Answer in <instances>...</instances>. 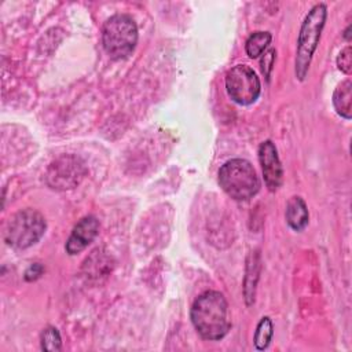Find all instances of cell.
Here are the masks:
<instances>
[{
    "instance_id": "1",
    "label": "cell",
    "mask_w": 352,
    "mask_h": 352,
    "mask_svg": "<svg viewBox=\"0 0 352 352\" xmlns=\"http://www.w3.org/2000/svg\"><path fill=\"white\" fill-rule=\"evenodd\" d=\"M190 316L198 334L209 341L221 340L231 327L227 301L216 290H208L198 296L192 302Z\"/></svg>"
},
{
    "instance_id": "2",
    "label": "cell",
    "mask_w": 352,
    "mask_h": 352,
    "mask_svg": "<svg viewBox=\"0 0 352 352\" xmlns=\"http://www.w3.org/2000/svg\"><path fill=\"white\" fill-rule=\"evenodd\" d=\"M327 18V8L323 3L315 4L302 21L298 40H297V54H296V77L302 81L308 73L314 52L320 40V34Z\"/></svg>"
},
{
    "instance_id": "3",
    "label": "cell",
    "mask_w": 352,
    "mask_h": 352,
    "mask_svg": "<svg viewBox=\"0 0 352 352\" xmlns=\"http://www.w3.org/2000/svg\"><path fill=\"white\" fill-rule=\"evenodd\" d=\"M219 183L227 195L248 201L260 190V180L253 165L242 158L227 161L219 170Z\"/></svg>"
},
{
    "instance_id": "4",
    "label": "cell",
    "mask_w": 352,
    "mask_h": 352,
    "mask_svg": "<svg viewBox=\"0 0 352 352\" xmlns=\"http://www.w3.org/2000/svg\"><path fill=\"white\" fill-rule=\"evenodd\" d=\"M102 43L110 58L116 60L128 58L138 43V26L132 16L117 14L109 18L102 29Z\"/></svg>"
},
{
    "instance_id": "5",
    "label": "cell",
    "mask_w": 352,
    "mask_h": 352,
    "mask_svg": "<svg viewBox=\"0 0 352 352\" xmlns=\"http://www.w3.org/2000/svg\"><path fill=\"white\" fill-rule=\"evenodd\" d=\"M45 228L47 223L40 212L23 209L10 219L4 232V241L14 249H28L41 239Z\"/></svg>"
},
{
    "instance_id": "6",
    "label": "cell",
    "mask_w": 352,
    "mask_h": 352,
    "mask_svg": "<svg viewBox=\"0 0 352 352\" xmlns=\"http://www.w3.org/2000/svg\"><path fill=\"white\" fill-rule=\"evenodd\" d=\"M226 88L230 98L242 106L254 103L261 92L260 78L248 65H236L227 73Z\"/></svg>"
},
{
    "instance_id": "7",
    "label": "cell",
    "mask_w": 352,
    "mask_h": 352,
    "mask_svg": "<svg viewBox=\"0 0 352 352\" xmlns=\"http://www.w3.org/2000/svg\"><path fill=\"white\" fill-rule=\"evenodd\" d=\"M87 173L84 162L76 155H62L47 169L45 182L51 188L69 190L81 183Z\"/></svg>"
},
{
    "instance_id": "8",
    "label": "cell",
    "mask_w": 352,
    "mask_h": 352,
    "mask_svg": "<svg viewBox=\"0 0 352 352\" xmlns=\"http://www.w3.org/2000/svg\"><path fill=\"white\" fill-rule=\"evenodd\" d=\"M258 161L261 165L265 186L270 191L278 190L282 183V165L278 157L275 144L271 140H265L258 147Z\"/></svg>"
},
{
    "instance_id": "9",
    "label": "cell",
    "mask_w": 352,
    "mask_h": 352,
    "mask_svg": "<svg viewBox=\"0 0 352 352\" xmlns=\"http://www.w3.org/2000/svg\"><path fill=\"white\" fill-rule=\"evenodd\" d=\"M99 220L95 216L82 217L73 228L69 239L66 241V252L73 256L82 252L98 235Z\"/></svg>"
},
{
    "instance_id": "10",
    "label": "cell",
    "mask_w": 352,
    "mask_h": 352,
    "mask_svg": "<svg viewBox=\"0 0 352 352\" xmlns=\"http://www.w3.org/2000/svg\"><path fill=\"white\" fill-rule=\"evenodd\" d=\"M286 221L294 231H302L308 224V208L301 197H292L286 205Z\"/></svg>"
},
{
    "instance_id": "11",
    "label": "cell",
    "mask_w": 352,
    "mask_h": 352,
    "mask_svg": "<svg viewBox=\"0 0 352 352\" xmlns=\"http://www.w3.org/2000/svg\"><path fill=\"white\" fill-rule=\"evenodd\" d=\"M333 104L336 111L345 120L352 117V81L344 80L337 85L333 94Z\"/></svg>"
},
{
    "instance_id": "12",
    "label": "cell",
    "mask_w": 352,
    "mask_h": 352,
    "mask_svg": "<svg viewBox=\"0 0 352 352\" xmlns=\"http://www.w3.org/2000/svg\"><path fill=\"white\" fill-rule=\"evenodd\" d=\"M271 40H272L271 33H268V32H254L246 40V44H245L246 54L250 58H258L260 55L264 54V51L270 45Z\"/></svg>"
},
{
    "instance_id": "13",
    "label": "cell",
    "mask_w": 352,
    "mask_h": 352,
    "mask_svg": "<svg viewBox=\"0 0 352 352\" xmlns=\"http://www.w3.org/2000/svg\"><path fill=\"white\" fill-rule=\"evenodd\" d=\"M252 261L248 263L246 268V275H245V287H243V294L246 298V304L250 305L254 301V289H256V282L258 278V260L257 256H250Z\"/></svg>"
},
{
    "instance_id": "14",
    "label": "cell",
    "mask_w": 352,
    "mask_h": 352,
    "mask_svg": "<svg viewBox=\"0 0 352 352\" xmlns=\"http://www.w3.org/2000/svg\"><path fill=\"white\" fill-rule=\"evenodd\" d=\"M272 336H274V326H272L271 319L268 316L261 318L257 324V329L254 331V338H253L254 346L258 351L265 349L270 345Z\"/></svg>"
},
{
    "instance_id": "15",
    "label": "cell",
    "mask_w": 352,
    "mask_h": 352,
    "mask_svg": "<svg viewBox=\"0 0 352 352\" xmlns=\"http://www.w3.org/2000/svg\"><path fill=\"white\" fill-rule=\"evenodd\" d=\"M62 346L60 334L55 327H47L41 333V349L44 351H59Z\"/></svg>"
},
{
    "instance_id": "16",
    "label": "cell",
    "mask_w": 352,
    "mask_h": 352,
    "mask_svg": "<svg viewBox=\"0 0 352 352\" xmlns=\"http://www.w3.org/2000/svg\"><path fill=\"white\" fill-rule=\"evenodd\" d=\"M337 66L341 72H344L345 74H349L352 70V48L348 45L345 47L337 58Z\"/></svg>"
},
{
    "instance_id": "17",
    "label": "cell",
    "mask_w": 352,
    "mask_h": 352,
    "mask_svg": "<svg viewBox=\"0 0 352 352\" xmlns=\"http://www.w3.org/2000/svg\"><path fill=\"white\" fill-rule=\"evenodd\" d=\"M274 62H275V50H268L263 54V59H261V69H263V73L264 76L268 78L270 77V73L272 70V66H274Z\"/></svg>"
},
{
    "instance_id": "18",
    "label": "cell",
    "mask_w": 352,
    "mask_h": 352,
    "mask_svg": "<svg viewBox=\"0 0 352 352\" xmlns=\"http://www.w3.org/2000/svg\"><path fill=\"white\" fill-rule=\"evenodd\" d=\"M43 274V267L40 264H33L30 265L26 272H25V279L26 280H34Z\"/></svg>"
}]
</instances>
